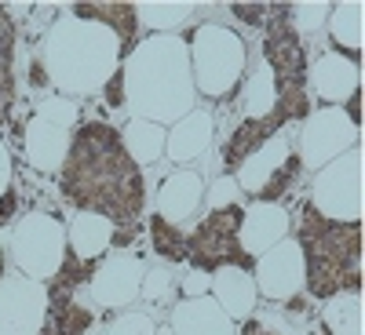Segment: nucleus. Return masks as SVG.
<instances>
[{"label":"nucleus","mask_w":365,"mask_h":335,"mask_svg":"<svg viewBox=\"0 0 365 335\" xmlns=\"http://www.w3.org/2000/svg\"><path fill=\"white\" fill-rule=\"evenodd\" d=\"M0 273H4V252H0Z\"/></svg>","instance_id":"nucleus-15"},{"label":"nucleus","mask_w":365,"mask_h":335,"mask_svg":"<svg viewBox=\"0 0 365 335\" xmlns=\"http://www.w3.org/2000/svg\"><path fill=\"white\" fill-rule=\"evenodd\" d=\"M120 73H113V80L106 84V99H110V106H125V99H120Z\"/></svg>","instance_id":"nucleus-12"},{"label":"nucleus","mask_w":365,"mask_h":335,"mask_svg":"<svg viewBox=\"0 0 365 335\" xmlns=\"http://www.w3.org/2000/svg\"><path fill=\"white\" fill-rule=\"evenodd\" d=\"M11 211H15V193L8 190V193H4V201H0V223H8Z\"/></svg>","instance_id":"nucleus-13"},{"label":"nucleus","mask_w":365,"mask_h":335,"mask_svg":"<svg viewBox=\"0 0 365 335\" xmlns=\"http://www.w3.org/2000/svg\"><path fill=\"white\" fill-rule=\"evenodd\" d=\"M150 233H154V248L158 255L179 262V259H187V237H182L165 216H154V223H150Z\"/></svg>","instance_id":"nucleus-9"},{"label":"nucleus","mask_w":365,"mask_h":335,"mask_svg":"<svg viewBox=\"0 0 365 335\" xmlns=\"http://www.w3.org/2000/svg\"><path fill=\"white\" fill-rule=\"evenodd\" d=\"M245 211L237 204L216 208L208 219L197 223V230L187 237V262H194L197 270L212 273V270H223V266H241V270H252L256 259L237 245V230Z\"/></svg>","instance_id":"nucleus-4"},{"label":"nucleus","mask_w":365,"mask_h":335,"mask_svg":"<svg viewBox=\"0 0 365 335\" xmlns=\"http://www.w3.org/2000/svg\"><path fill=\"white\" fill-rule=\"evenodd\" d=\"M234 11H237L241 22H252V26H259L267 18V8L263 4H234Z\"/></svg>","instance_id":"nucleus-11"},{"label":"nucleus","mask_w":365,"mask_h":335,"mask_svg":"<svg viewBox=\"0 0 365 335\" xmlns=\"http://www.w3.org/2000/svg\"><path fill=\"white\" fill-rule=\"evenodd\" d=\"M11 91H15V80H11V18L0 8V124L8 120Z\"/></svg>","instance_id":"nucleus-8"},{"label":"nucleus","mask_w":365,"mask_h":335,"mask_svg":"<svg viewBox=\"0 0 365 335\" xmlns=\"http://www.w3.org/2000/svg\"><path fill=\"white\" fill-rule=\"evenodd\" d=\"M63 193L81 211H99L110 223L128 230L146 201L139 164L128 157L120 135L106 124L77 128L63 168Z\"/></svg>","instance_id":"nucleus-1"},{"label":"nucleus","mask_w":365,"mask_h":335,"mask_svg":"<svg viewBox=\"0 0 365 335\" xmlns=\"http://www.w3.org/2000/svg\"><path fill=\"white\" fill-rule=\"evenodd\" d=\"M270 15L267 22V41H263V55L274 70V87H278V99L292 110V117H307L311 110V95H307V51L299 44V33L289 18V8H267Z\"/></svg>","instance_id":"nucleus-3"},{"label":"nucleus","mask_w":365,"mask_h":335,"mask_svg":"<svg viewBox=\"0 0 365 335\" xmlns=\"http://www.w3.org/2000/svg\"><path fill=\"white\" fill-rule=\"evenodd\" d=\"M289 120H296V117H292V110L282 106V102H274V106H270L263 117H256V120H245V124L230 135V142H227V149H223L227 168H241V164H245V157L256 154V149H259L274 132H282Z\"/></svg>","instance_id":"nucleus-5"},{"label":"nucleus","mask_w":365,"mask_h":335,"mask_svg":"<svg viewBox=\"0 0 365 335\" xmlns=\"http://www.w3.org/2000/svg\"><path fill=\"white\" fill-rule=\"evenodd\" d=\"M77 15L110 22L117 33H120V55H128V51L135 48V26H139V15H135L132 4H77Z\"/></svg>","instance_id":"nucleus-6"},{"label":"nucleus","mask_w":365,"mask_h":335,"mask_svg":"<svg viewBox=\"0 0 365 335\" xmlns=\"http://www.w3.org/2000/svg\"><path fill=\"white\" fill-rule=\"evenodd\" d=\"M96 273V259H81L77 252H66V262L51 277V302H73V292Z\"/></svg>","instance_id":"nucleus-7"},{"label":"nucleus","mask_w":365,"mask_h":335,"mask_svg":"<svg viewBox=\"0 0 365 335\" xmlns=\"http://www.w3.org/2000/svg\"><path fill=\"white\" fill-rule=\"evenodd\" d=\"M296 175H299V157H285V164L274 168V175L263 182L259 190H252V193H256L259 201H278V197L289 193V186L296 182Z\"/></svg>","instance_id":"nucleus-10"},{"label":"nucleus","mask_w":365,"mask_h":335,"mask_svg":"<svg viewBox=\"0 0 365 335\" xmlns=\"http://www.w3.org/2000/svg\"><path fill=\"white\" fill-rule=\"evenodd\" d=\"M299 245L303 259H307V288L318 299L336 295L340 288H358L361 273V226L325 219L314 204L303 208V223H299Z\"/></svg>","instance_id":"nucleus-2"},{"label":"nucleus","mask_w":365,"mask_h":335,"mask_svg":"<svg viewBox=\"0 0 365 335\" xmlns=\"http://www.w3.org/2000/svg\"><path fill=\"white\" fill-rule=\"evenodd\" d=\"M241 335H278V331H267V328H263L259 321H249V324H245V331H241Z\"/></svg>","instance_id":"nucleus-14"}]
</instances>
